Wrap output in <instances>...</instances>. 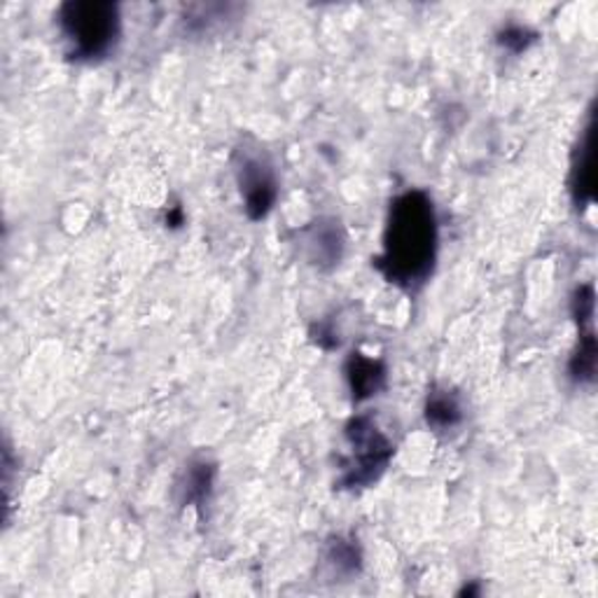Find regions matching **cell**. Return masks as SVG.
<instances>
[{
    "mask_svg": "<svg viewBox=\"0 0 598 598\" xmlns=\"http://www.w3.org/2000/svg\"><path fill=\"white\" fill-rule=\"evenodd\" d=\"M440 244L438 213L423 189H406L391 202L384 253L374 267L402 291H419L435 269Z\"/></svg>",
    "mask_w": 598,
    "mask_h": 598,
    "instance_id": "1",
    "label": "cell"
},
{
    "mask_svg": "<svg viewBox=\"0 0 598 598\" xmlns=\"http://www.w3.org/2000/svg\"><path fill=\"white\" fill-rule=\"evenodd\" d=\"M57 23L68 42V57L76 61L108 57L122 36L119 6L110 0H68L59 8Z\"/></svg>",
    "mask_w": 598,
    "mask_h": 598,
    "instance_id": "2",
    "label": "cell"
},
{
    "mask_svg": "<svg viewBox=\"0 0 598 598\" xmlns=\"http://www.w3.org/2000/svg\"><path fill=\"white\" fill-rule=\"evenodd\" d=\"M232 166L248 218H267L278 197V178L269 153L255 138L246 136L232 153Z\"/></svg>",
    "mask_w": 598,
    "mask_h": 598,
    "instance_id": "3",
    "label": "cell"
},
{
    "mask_svg": "<svg viewBox=\"0 0 598 598\" xmlns=\"http://www.w3.org/2000/svg\"><path fill=\"white\" fill-rule=\"evenodd\" d=\"M346 440L351 444V457L344 463L340 477L342 489H365L374 484L389 468L395 447L381 433L370 414H361L349 421Z\"/></svg>",
    "mask_w": 598,
    "mask_h": 598,
    "instance_id": "4",
    "label": "cell"
},
{
    "mask_svg": "<svg viewBox=\"0 0 598 598\" xmlns=\"http://www.w3.org/2000/svg\"><path fill=\"white\" fill-rule=\"evenodd\" d=\"M297 234L300 251L311 267L330 272L340 265L346 251V232L337 218H318Z\"/></svg>",
    "mask_w": 598,
    "mask_h": 598,
    "instance_id": "5",
    "label": "cell"
},
{
    "mask_svg": "<svg viewBox=\"0 0 598 598\" xmlns=\"http://www.w3.org/2000/svg\"><path fill=\"white\" fill-rule=\"evenodd\" d=\"M594 112L589 115L587 129L580 136L578 150L572 155V171H570V193L578 208H587L594 202Z\"/></svg>",
    "mask_w": 598,
    "mask_h": 598,
    "instance_id": "6",
    "label": "cell"
},
{
    "mask_svg": "<svg viewBox=\"0 0 598 598\" xmlns=\"http://www.w3.org/2000/svg\"><path fill=\"white\" fill-rule=\"evenodd\" d=\"M346 379L355 402H363L374 398L379 391L386 386V365L374 357L363 355L361 351H353L346 361Z\"/></svg>",
    "mask_w": 598,
    "mask_h": 598,
    "instance_id": "7",
    "label": "cell"
},
{
    "mask_svg": "<svg viewBox=\"0 0 598 598\" xmlns=\"http://www.w3.org/2000/svg\"><path fill=\"white\" fill-rule=\"evenodd\" d=\"M425 423L433 433H449L463 423V404L447 386H433L425 398Z\"/></svg>",
    "mask_w": 598,
    "mask_h": 598,
    "instance_id": "8",
    "label": "cell"
},
{
    "mask_svg": "<svg viewBox=\"0 0 598 598\" xmlns=\"http://www.w3.org/2000/svg\"><path fill=\"white\" fill-rule=\"evenodd\" d=\"M215 472H218V468H215V463H210L206 459H195V461L187 463L183 477L176 484L178 502L183 508L185 506H197V508L206 506V500L213 491Z\"/></svg>",
    "mask_w": 598,
    "mask_h": 598,
    "instance_id": "9",
    "label": "cell"
},
{
    "mask_svg": "<svg viewBox=\"0 0 598 598\" xmlns=\"http://www.w3.org/2000/svg\"><path fill=\"white\" fill-rule=\"evenodd\" d=\"M596 334L591 327H580L578 349L568 363V374L576 384H594L596 379Z\"/></svg>",
    "mask_w": 598,
    "mask_h": 598,
    "instance_id": "10",
    "label": "cell"
},
{
    "mask_svg": "<svg viewBox=\"0 0 598 598\" xmlns=\"http://www.w3.org/2000/svg\"><path fill=\"white\" fill-rule=\"evenodd\" d=\"M325 561L337 576H353V572L361 570V549H357L355 540L337 536L325 547Z\"/></svg>",
    "mask_w": 598,
    "mask_h": 598,
    "instance_id": "11",
    "label": "cell"
},
{
    "mask_svg": "<svg viewBox=\"0 0 598 598\" xmlns=\"http://www.w3.org/2000/svg\"><path fill=\"white\" fill-rule=\"evenodd\" d=\"M536 40H538V33L531 29H526V27H508L506 31L498 33V42L514 55L529 50Z\"/></svg>",
    "mask_w": 598,
    "mask_h": 598,
    "instance_id": "12",
    "label": "cell"
}]
</instances>
